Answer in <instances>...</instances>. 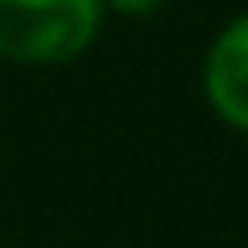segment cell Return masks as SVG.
Instances as JSON below:
<instances>
[{
  "instance_id": "1",
  "label": "cell",
  "mask_w": 248,
  "mask_h": 248,
  "mask_svg": "<svg viewBox=\"0 0 248 248\" xmlns=\"http://www.w3.org/2000/svg\"><path fill=\"white\" fill-rule=\"evenodd\" d=\"M101 0H0V55L28 64L69 60L97 37Z\"/></svg>"
},
{
  "instance_id": "2",
  "label": "cell",
  "mask_w": 248,
  "mask_h": 248,
  "mask_svg": "<svg viewBox=\"0 0 248 248\" xmlns=\"http://www.w3.org/2000/svg\"><path fill=\"white\" fill-rule=\"evenodd\" d=\"M207 97L234 129H248V18L225 28L207 60Z\"/></svg>"
},
{
  "instance_id": "3",
  "label": "cell",
  "mask_w": 248,
  "mask_h": 248,
  "mask_svg": "<svg viewBox=\"0 0 248 248\" xmlns=\"http://www.w3.org/2000/svg\"><path fill=\"white\" fill-rule=\"evenodd\" d=\"M110 5H115V9H124V14H152L161 0H110Z\"/></svg>"
}]
</instances>
